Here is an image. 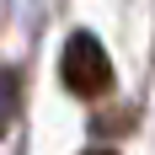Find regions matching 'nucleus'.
<instances>
[{
  "mask_svg": "<svg viewBox=\"0 0 155 155\" xmlns=\"http://www.w3.org/2000/svg\"><path fill=\"white\" fill-rule=\"evenodd\" d=\"M59 75H64V86L75 96H102L112 86V59H107V48L96 43V32H70L64 38Z\"/></svg>",
  "mask_w": 155,
  "mask_h": 155,
  "instance_id": "1",
  "label": "nucleus"
},
{
  "mask_svg": "<svg viewBox=\"0 0 155 155\" xmlns=\"http://www.w3.org/2000/svg\"><path fill=\"white\" fill-rule=\"evenodd\" d=\"M86 155H112V150H86Z\"/></svg>",
  "mask_w": 155,
  "mask_h": 155,
  "instance_id": "2",
  "label": "nucleus"
}]
</instances>
